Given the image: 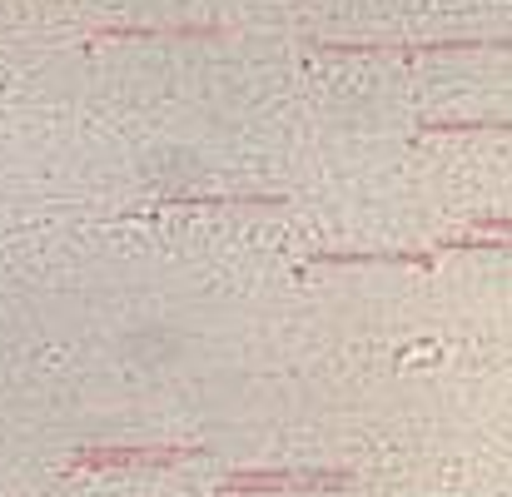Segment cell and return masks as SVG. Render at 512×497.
<instances>
[{
    "mask_svg": "<svg viewBox=\"0 0 512 497\" xmlns=\"http://www.w3.org/2000/svg\"><path fill=\"white\" fill-rule=\"evenodd\" d=\"M353 478L343 468H249V473H229L224 493H334L348 488Z\"/></svg>",
    "mask_w": 512,
    "mask_h": 497,
    "instance_id": "obj_1",
    "label": "cell"
},
{
    "mask_svg": "<svg viewBox=\"0 0 512 497\" xmlns=\"http://www.w3.org/2000/svg\"><path fill=\"white\" fill-rule=\"evenodd\" d=\"M483 130H512V120H453V125H423V135H483Z\"/></svg>",
    "mask_w": 512,
    "mask_h": 497,
    "instance_id": "obj_4",
    "label": "cell"
},
{
    "mask_svg": "<svg viewBox=\"0 0 512 497\" xmlns=\"http://www.w3.org/2000/svg\"><path fill=\"white\" fill-rule=\"evenodd\" d=\"M194 458L189 448H85L75 453V468H170Z\"/></svg>",
    "mask_w": 512,
    "mask_h": 497,
    "instance_id": "obj_2",
    "label": "cell"
},
{
    "mask_svg": "<svg viewBox=\"0 0 512 497\" xmlns=\"http://www.w3.org/2000/svg\"><path fill=\"white\" fill-rule=\"evenodd\" d=\"M314 264H418V269H428V264H433V254H383V249H378V254H319V259H314Z\"/></svg>",
    "mask_w": 512,
    "mask_h": 497,
    "instance_id": "obj_3",
    "label": "cell"
},
{
    "mask_svg": "<svg viewBox=\"0 0 512 497\" xmlns=\"http://www.w3.org/2000/svg\"><path fill=\"white\" fill-rule=\"evenodd\" d=\"M473 229L478 234H512V214H503V219L498 214H483V219H473Z\"/></svg>",
    "mask_w": 512,
    "mask_h": 497,
    "instance_id": "obj_5",
    "label": "cell"
}]
</instances>
